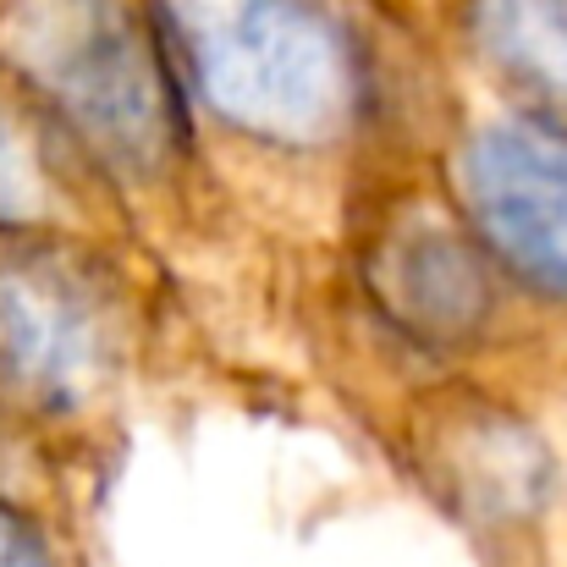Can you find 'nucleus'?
Masks as SVG:
<instances>
[{
    "label": "nucleus",
    "mask_w": 567,
    "mask_h": 567,
    "mask_svg": "<svg viewBox=\"0 0 567 567\" xmlns=\"http://www.w3.org/2000/svg\"><path fill=\"white\" fill-rule=\"evenodd\" d=\"M188 89L259 144L315 150L359 111V55L315 0H155Z\"/></svg>",
    "instance_id": "obj_1"
},
{
    "label": "nucleus",
    "mask_w": 567,
    "mask_h": 567,
    "mask_svg": "<svg viewBox=\"0 0 567 567\" xmlns=\"http://www.w3.org/2000/svg\"><path fill=\"white\" fill-rule=\"evenodd\" d=\"M39 72L55 105L111 155L150 166L177 127V100L161 55L138 39L133 17L105 0H78L39 44Z\"/></svg>",
    "instance_id": "obj_2"
},
{
    "label": "nucleus",
    "mask_w": 567,
    "mask_h": 567,
    "mask_svg": "<svg viewBox=\"0 0 567 567\" xmlns=\"http://www.w3.org/2000/svg\"><path fill=\"white\" fill-rule=\"evenodd\" d=\"M468 215L507 276L567 298V133L518 116L485 127L463 155Z\"/></svg>",
    "instance_id": "obj_3"
},
{
    "label": "nucleus",
    "mask_w": 567,
    "mask_h": 567,
    "mask_svg": "<svg viewBox=\"0 0 567 567\" xmlns=\"http://www.w3.org/2000/svg\"><path fill=\"white\" fill-rule=\"evenodd\" d=\"M100 309L39 265H0V375L39 408H78L100 375Z\"/></svg>",
    "instance_id": "obj_4"
},
{
    "label": "nucleus",
    "mask_w": 567,
    "mask_h": 567,
    "mask_svg": "<svg viewBox=\"0 0 567 567\" xmlns=\"http://www.w3.org/2000/svg\"><path fill=\"white\" fill-rule=\"evenodd\" d=\"M380 303L419 337H463L485 315V281L474 254L441 231H408L375 259Z\"/></svg>",
    "instance_id": "obj_5"
},
{
    "label": "nucleus",
    "mask_w": 567,
    "mask_h": 567,
    "mask_svg": "<svg viewBox=\"0 0 567 567\" xmlns=\"http://www.w3.org/2000/svg\"><path fill=\"white\" fill-rule=\"evenodd\" d=\"M474 22L507 78L567 111V0H480Z\"/></svg>",
    "instance_id": "obj_6"
},
{
    "label": "nucleus",
    "mask_w": 567,
    "mask_h": 567,
    "mask_svg": "<svg viewBox=\"0 0 567 567\" xmlns=\"http://www.w3.org/2000/svg\"><path fill=\"white\" fill-rule=\"evenodd\" d=\"M33 204H39L33 155H28V144L17 138V127L0 122V226H6V220H22Z\"/></svg>",
    "instance_id": "obj_7"
},
{
    "label": "nucleus",
    "mask_w": 567,
    "mask_h": 567,
    "mask_svg": "<svg viewBox=\"0 0 567 567\" xmlns=\"http://www.w3.org/2000/svg\"><path fill=\"white\" fill-rule=\"evenodd\" d=\"M0 567H55L44 540L33 535V524L6 502H0Z\"/></svg>",
    "instance_id": "obj_8"
}]
</instances>
